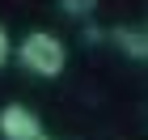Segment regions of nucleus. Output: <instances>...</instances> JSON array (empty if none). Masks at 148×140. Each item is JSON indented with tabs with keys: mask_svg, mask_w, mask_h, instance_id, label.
I'll return each instance as SVG.
<instances>
[{
	"mask_svg": "<svg viewBox=\"0 0 148 140\" xmlns=\"http://www.w3.org/2000/svg\"><path fill=\"white\" fill-rule=\"evenodd\" d=\"M17 59H21L25 72H34L42 81H55L59 72L68 68V47L59 43L51 30H30V34L17 43Z\"/></svg>",
	"mask_w": 148,
	"mask_h": 140,
	"instance_id": "f257e3e1",
	"label": "nucleus"
},
{
	"mask_svg": "<svg viewBox=\"0 0 148 140\" xmlns=\"http://www.w3.org/2000/svg\"><path fill=\"white\" fill-rule=\"evenodd\" d=\"M0 136L4 140H34V136H42V123H38V115L30 106L9 102L0 110Z\"/></svg>",
	"mask_w": 148,
	"mask_h": 140,
	"instance_id": "f03ea898",
	"label": "nucleus"
},
{
	"mask_svg": "<svg viewBox=\"0 0 148 140\" xmlns=\"http://www.w3.org/2000/svg\"><path fill=\"white\" fill-rule=\"evenodd\" d=\"M114 43L123 47L127 55H136V59H148V30H114Z\"/></svg>",
	"mask_w": 148,
	"mask_h": 140,
	"instance_id": "7ed1b4c3",
	"label": "nucleus"
},
{
	"mask_svg": "<svg viewBox=\"0 0 148 140\" xmlns=\"http://www.w3.org/2000/svg\"><path fill=\"white\" fill-rule=\"evenodd\" d=\"M59 9L68 13V17H93V9H97V0H59Z\"/></svg>",
	"mask_w": 148,
	"mask_h": 140,
	"instance_id": "20e7f679",
	"label": "nucleus"
},
{
	"mask_svg": "<svg viewBox=\"0 0 148 140\" xmlns=\"http://www.w3.org/2000/svg\"><path fill=\"white\" fill-rule=\"evenodd\" d=\"M13 55H17V43H13V38H9V30L0 26V68H4Z\"/></svg>",
	"mask_w": 148,
	"mask_h": 140,
	"instance_id": "39448f33",
	"label": "nucleus"
},
{
	"mask_svg": "<svg viewBox=\"0 0 148 140\" xmlns=\"http://www.w3.org/2000/svg\"><path fill=\"white\" fill-rule=\"evenodd\" d=\"M34 140H51V136H47V132H42V136H34Z\"/></svg>",
	"mask_w": 148,
	"mask_h": 140,
	"instance_id": "423d86ee",
	"label": "nucleus"
}]
</instances>
